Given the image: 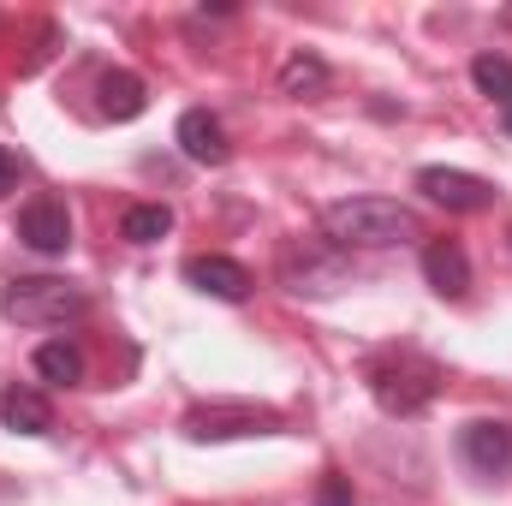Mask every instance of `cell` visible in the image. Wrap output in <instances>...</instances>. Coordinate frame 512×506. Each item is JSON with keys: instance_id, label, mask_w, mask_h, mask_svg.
I'll return each instance as SVG.
<instances>
[{"instance_id": "cell-1", "label": "cell", "mask_w": 512, "mask_h": 506, "mask_svg": "<svg viewBox=\"0 0 512 506\" xmlns=\"http://www.w3.org/2000/svg\"><path fill=\"white\" fill-rule=\"evenodd\" d=\"M322 239L334 251H387L417 239V215L393 197H340L322 209Z\"/></svg>"}, {"instance_id": "cell-2", "label": "cell", "mask_w": 512, "mask_h": 506, "mask_svg": "<svg viewBox=\"0 0 512 506\" xmlns=\"http://www.w3.org/2000/svg\"><path fill=\"white\" fill-rule=\"evenodd\" d=\"M0 310L18 328H66L90 310V292L72 280H54V274H30V280H12L0 292Z\"/></svg>"}, {"instance_id": "cell-3", "label": "cell", "mask_w": 512, "mask_h": 506, "mask_svg": "<svg viewBox=\"0 0 512 506\" xmlns=\"http://www.w3.org/2000/svg\"><path fill=\"white\" fill-rule=\"evenodd\" d=\"M370 393H376V405L387 417H417L441 393V370L423 352H387V358L370 364Z\"/></svg>"}, {"instance_id": "cell-4", "label": "cell", "mask_w": 512, "mask_h": 506, "mask_svg": "<svg viewBox=\"0 0 512 506\" xmlns=\"http://www.w3.org/2000/svg\"><path fill=\"white\" fill-rule=\"evenodd\" d=\"M459 459L477 477H512V423L501 417H477L459 429Z\"/></svg>"}, {"instance_id": "cell-5", "label": "cell", "mask_w": 512, "mask_h": 506, "mask_svg": "<svg viewBox=\"0 0 512 506\" xmlns=\"http://www.w3.org/2000/svg\"><path fill=\"white\" fill-rule=\"evenodd\" d=\"M280 429L274 411H256V405H197L185 417V435L191 441H227V435H268Z\"/></svg>"}, {"instance_id": "cell-6", "label": "cell", "mask_w": 512, "mask_h": 506, "mask_svg": "<svg viewBox=\"0 0 512 506\" xmlns=\"http://www.w3.org/2000/svg\"><path fill=\"white\" fill-rule=\"evenodd\" d=\"M417 191L435 197V203L453 209V215H477V209L495 203V185L477 179V173H459V167H423V173H417Z\"/></svg>"}, {"instance_id": "cell-7", "label": "cell", "mask_w": 512, "mask_h": 506, "mask_svg": "<svg viewBox=\"0 0 512 506\" xmlns=\"http://www.w3.org/2000/svg\"><path fill=\"white\" fill-rule=\"evenodd\" d=\"M340 274H346V268H340V251H334V245H328V251H316V245H304V239H298V245H286V251H280V280H286L298 298H304V292H316V298H322V292H334V286H340Z\"/></svg>"}, {"instance_id": "cell-8", "label": "cell", "mask_w": 512, "mask_h": 506, "mask_svg": "<svg viewBox=\"0 0 512 506\" xmlns=\"http://www.w3.org/2000/svg\"><path fill=\"white\" fill-rule=\"evenodd\" d=\"M18 239H24L36 256H66L72 251V215H66V203L30 197V203L18 209Z\"/></svg>"}, {"instance_id": "cell-9", "label": "cell", "mask_w": 512, "mask_h": 506, "mask_svg": "<svg viewBox=\"0 0 512 506\" xmlns=\"http://www.w3.org/2000/svg\"><path fill=\"white\" fill-rule=\"evenodd\" d=\"M179 149H185V161H197V167H227L233 161V143H227V126L209 114V108H191V114H179Z\"/></svg>"}, {"instance_id": "cell-10", "label": "cell", "mask_w": 512, "mask_h": 506, "mask_svg": "<svg viewBox=\"0 0 512 506\" xmlns=\"http://www.w3.org/2000/svg\"><path fill=\"white\" fill-rule=\"evenodd\" d=\"M185 280L197 286V292H209V298H221V304H239V298H251V268L245 262H233V256H191L185 262Z\"/></svg>"}, {"instance_id": "cell-11", "label": "cell", "mask_w": 512, "mask_h": 506, "mask_svg": "<svg viewBox=\"0 0 512 506\" xmlns=\"http://www.w3.org/2000/svg\"><path fill=\"white\" fill-rule=\"evenodd\" d=\"M423 280L441 292V298H465L471 292V256L459 239H435L429 251H423Z\"/></svg>"}, {"instance_id": "cell-12", "label": "cell", "mask_w": 512, "mask_h": 506, "mask_svg": "<svg viewBox=\"0 0 512 506\" xmlns=\"http://www.w3.org/2000/svg\"><path fill=\"white\" fill-rule=\"evenodd\" d=\"M0 423H6L12 435H48V429H54V405H48L36 387L18 381V387L0 393Z\"/></svg>"}, {"instance_id": "cell-13", "label": "cell", "mask_w": 512, "mask_h": 506, "mask_svg": "<svg viewBox=\"0 0 512 506\" xmlns=\"http://www.w3.org/2000/svg\"><path fill=\"white\" fill-rule=\"evenodd\" d=\"M96 96H102V114L108 120H137L143 108H149V90H143V78L137 72H102V84H96Z\"/></svg>"}, {"instance_id": "cell-14", "label": "cell", "mask_w": 512, "mask_h": 506, "mask_svg": "<svg viewBox=\"0 0 512 506\" xmlns=\"http://www.w3.org/2000/svg\"><path fill=\"white\" fill-rule=\"evenodd\" d=\"M36 376L54 387H72V381H84V352L72 340H48V346H36Z\"/></svg>"}, {"instance_id": "cell-15", "label": "cell", "mask_w": 512, "mask_h": 506, "mask_svg": "<svg viewBox=\"0 0 512 506\" xmlns=\"http://www.w3.org/2000/svg\"><path fill=\"white\" fill-rule=\"evenodd\" d=\"M280 90H286V96H298V102H304V96H322V90H328V66H322L316 54H304V48H298V54L280 66Z\"/></svg>"}, {"instance_id": "cell-16", "label": "cell", "mask_w": 512, "mask_h": 506, "mask_svg": "<svg viewBox=\"0 0 512 506\" xmlns=\"http://www.w3.org/2000/svg\"><path fill=\"white\" fill-rule=\"evenodd\" d=\"M120 233H126L131 245H155V239L173 233V209H167V203H137V209H126Z\"/></svg>"}, {"instance_id": "cell-17", "label": "cell", "mask_w": 512, "mask_h": 506, "mask_svg": "<svg viewBox=\"0 0 512 506\" xmlns=\"http://www.w3.org/2000/svg\"><path fill=\"white\" fill-rule=\"evenodd\" d=\"M471 84H477L489 102L512 108V60L507 54H477V60H471Z\"/></svg>"}, {"instance_id": "cell-18", "label": "cell", "mask_w": 512, "mask_h": 506, "mask_svg": "<svg viewBox=\"0 0 512 506\" xmlns=\"http://www.w3.org/2000/svg\"><path fill=\"white\" fill-rule=\"evenodd\" d=\"M316 506H358V501H352V483H346L340 471H328V477H322V489H316Z\"/></svg>"}, {"instance_id": "cell-19", "label": "cell", "mask_w": 512, "mask_h": 506, "mask_svg": "<svg viewBox=\"0 0 512 506\" xmlns=\"http://www.w3.org/2000/svg\"><path fill=\"white\" fill-rule=\"evenodd\" d=\"M18 173H24V161H18V155H12V149L0 143V197H6L12 185H18Z\"/></svg>"}, {"instance_id": "cell-20", "label": "cell", "mask_w": 512, "mask_h": 506, "mask_svg": "<svg viewBox=\"0 0 512 506\" xmlns=\"http://www.w3.org/2000/svg\"><path fill=\"white\" fill-rule=\"evenodd\" d=\"M507 131H512V108H507Z\"/></svg>"}]
</instances>
